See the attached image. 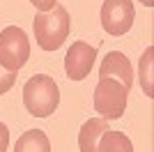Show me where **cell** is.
<instances>
[{
    "mask_svg": "<svg viewBox=\"0 0 154 152\" xmlns=\"http://www.w3.org/2000/svg\"><path fill=\"white\" fill-rule=\"evenodd\" d=\"M32 30L39 49L58 51L69 37V12L62 5H55L48 12H37L32 21Z\"/></svg>",
    "mask_w": 154,
    "mask_h": 152,
    "instance_id": "1",
    "label": "cell"
},
{
    "mask_svg": "<svg viewBox=\"0 0 154 152\" xmlns=\"http://www.w3.org/2000/svg\"><path fill=\"white\" fill-rule=\"evenodd\" d=\"M23 104L35 118H48L60 104V88L51 76L37 74L23 85Z\"/></svg>",
    "mask_w": 154,
    "mask_h": 152,
    "instance_id": "2",
    "label": "cell"
},
{
    "mask_svg": "<svg viewBox=\"0 0 154 152\" xmlns=\"http://www.w3.org/2000/svg\"><path fill=\"white\" fill-rule=\"evenodd\" d=\"M129 90L115 78H99L94 88V111L103 120H120L127 111Z\"/></svg>",
    "mask_w": 154,
    "mask_h": 152,
    "instance_id": "3",
    "label": "cell"
},
{
    "mask_svg": "<svg viewBox=\"0 0 154 152\" xmlns=\"http://www.w3.org/2000/svg\"><path fill=\"white\" fill-rule=\"evenodd\" d=\"M30 58L28 35L19 25H7L0 32V65L7 71H19Z\"/></svg>",
    "mask_w": 154,
    "mask_h": 152,
    "instance_id": "4",
    "label": "cell"
},
{
    "mask_svg": "<svg viewBox=\"0 0 154 152\" xmlns=\"http://www.w3.org/2000/svg\"><path fill=\"white\" fill-rule=\"evenodd\" d=\"M136 9L131 0H103L101 5V28L113 37H122L131 30Z\"/></svg>",
    "mask_w": 154,
    "mask_h": 152,
    "instance_id": "5",
    "label": "cell"
},
{
    "mask_svg": "<svg viewBox=\"0 0 154 152\" xmlns=\"http://www.w3.org/2000/svg\"><path fill=\"white\" fill-rule=\"evenodd\" d=\"M97 58V46H90L88 42H74L64 55V71L71 81H83L92 71Z\"/></svg>",
    "mask_w": 154,
    "mask_h": 152,
    "instance_id": "6",
    "label": "cell"
},
{
    "mask_svg": "<svg viewBox=\"0 0 154 152\" xmlns=\"http://www.w3.org/2000/svg\"><path fill=\"white\" fill-rule=\"evenodd\" d=\"M99 78H115L127 90H131V85H134V67H131V62H129V58L124 53L110 51L103 58L101 67H99Z\"/></svg>",
    "mask_w": 154,
    "mask_h": 152,
    "instance_id": "7",
    "label": "cell"
},
{
    "mask_svg": "<svg viewBox=\"0 0 154 152\" xmlns=\"http://www.w3.org/2000/svg\"><path fill=\"white\" fill-rule=\"evenodd\" d=\"M108 129H110L108 120H103V118H90L88 122H83L81 131H78V147H81V152H97L101 134L108 131Z\"/></svg>",
    "mask_w": 154,
    "mask_h": 152,
    "instance_id": "8",
    "label": "cell"
},
{
    "mask_svg": "<svg viewBox=\"0 0 154 152\" xmlns=\"http://www.w3.org/2000/svg\"><path fill=\"white\" fill-rule=\"evenodd\" d=\"M14 152H51V141L42 129H28L19 136Z\"/></svg>",
    "mask_w": 154,
    "mask_h": 152,
    "instance_id": "9",
    "label": "cell"
},
{
    "mask_svg": "<svg viewBox=\"0 0 154 152\" xmlns=\"http://www.w3.org/2000/svg\"><path fill=\"white\" fill-rule=\"evenodd\" d=\"M97 152H134V143L124 131H108L101 134L99 138V145H97Z\"/></svg>",
    "mask_w": 154,
    "mask_h": 152,
    "instance_id": "10",
    "label": "cell"
},
{
    "mask_svg": "<svg viewBox=\"0 0 154 152\" xmlns=\"http://www.w3.org/2000/svg\"><path fill=\"white\" fill-rule=\"evenodd\" d=\"M138 76H140V85L143 92L147 99H154V46H147L145 53L140 55V62H138Z\"/></svg>",
    "mask_w": 154,
    "mask_h": 152,
    "instance_id": "11",
    "label": "cell"
},
{
    "mask_svg": "<svg viewBox=\"0 0 154 152\" xmlns=\"http://www.w3.org/2000/svg\"><path fill=\"white\" fill-rule=\"evenodd\" d=\"M16 83V71H7L2 65H0V95H5L14 88Z\"/></svg>",
    "mask_w": 154,
    "mask_h": 152,
    "instance_id": "12",
    "label": "cell"
},
{
    "mask_svg": "<svg viewBox=\"0 0 154 152\" xmlns=\"http://www.w3.org/2000/svg\"><path fill=\"white\" fill-rule=\"evenodd\" d=\"M9 147V129L5 122H0V152H7Z\"/></svg>",
    "mask_w": 154,
    "mask_h": 152,
    "instance_id": "13",
    "label": "cell"
},
{
    "mask_svg": "<svg viewBox=\"0 0 154 152\" xmlns=\"http://www.w3.org/2000/svg\"><path fill=\"white\" fill-rule=\"evenodd\" d=\"M30 2L37 7L39 12H48V9H53V7L58 5V0H30Z\"/></svg>",
    "mask_w": 154,
    "mask_h": 152,
    "instance_id": "14",
    "label": "cell"
},
{
    "mask_svg": "<svg viewBox=\"0 0 154 152\" xmlns=\"http://www.w3.org/2000/svg\"><path fill=\"white\" fill-rule=\"evenodd\" d=\"M140 2H143L145 7H154V0H140Z\"/></svg>",
    "mask_w": 154,
    "mask_h": 152,
    "instance_id": "15",
    "label": "cell"
}]
</instances>
